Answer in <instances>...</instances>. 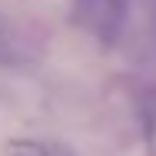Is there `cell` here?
I'll return each instance as SVG.
<instances>
[{"mask_svg": "<svg viewBox=\"0 0 156 156\" xmlns=\"http://www.w3.org/2000/svg\"><path fill=\"white\" fill-rule=\"evenodd\" d=\"M129 0H76V20L80 27L93 33L100 43H116L126 23Z\"/></svg>", "mask_w": 156, "mask_h": 156, "instance_id": "1", "label": "cell"}, {"mask_svg": "<svg viewBox=\"0 0 156 156\" xmlns=\"http://www.w3.org/2000/svg\"><path fill=\"white\" fill-rule=\"evenodd\" d=\"M7 156H76L73 146H66L63 140H50V136H13L3 146Z\"/></svg>", "mask_w": 156, "mask_h": 156, "instance_id": "2", "label": "cell"}, {"mask_svg": "<svg viewBox=\"0 0 156 156\" xmlns=\"http://www.w3.org/2000/svg\"><path fill=\"white\" fill-rule=\"evenodd\" d=\"M27 57L17 50L13 40H0V66H23Z\"/></svg>", "mask_w": 156, "mask_h": 156, "instance_id": "3", "label": "cell"}, {"mask_svg": "<svg viewBox=\"0 0 156 156\" xmlns=\"http://www.w3.org/2000/svg\"><path fill=\"white\" fill-rule=\"evenodd\" d=\"M0 40H10V23L0 17Z\"/></svg>", "mask_w": 156, "mask_h": 156, "instance_id": "4", "label": "cell"}]
</instances>
